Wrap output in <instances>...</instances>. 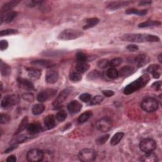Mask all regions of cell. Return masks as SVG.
<instances>
[{
	"instance_id": "obj_47",
	"label": "cell",
	"mask_w": 162,
	"mask_h": 162,
	"mask_svg": "<svg viewBox=\"0 0 162 162\" xmlns=\"http://www.w3.org/2000/svg\"><path fill=\"white\" fill-rule=\"evenodd\" d=\"M80 99L83 101L84 103H89V101H91L92 98H91V95L88 94V93H84L83 94H81L79 97Z\"/></svg>"
},
{
	"instance_id": "obj_15",
	"label": "cell",
	"mask_w": 162,
	"mask_h": 162,
	"mask_svg": "<svg viewBox=\"0 0 162 162\" xmlns=\"http://www.w3.org/2000/svg\"><path fill=\"white\" fill-rule=\"evenodd\" d=\"M67 109L70 113L72 114L79 113L80 110L82 109V105H81L78 101L74 100L71 101L67 105Z\"/></svg>"
},
{
	"instance_id": "obj_20",
	"label": "cell",
	"mask_w": 162,
	"mask_h": 162,
	"mask_svg": "<svg viewBox=\"0 0 162 162\" xmlns=\"http://www.w3.org/2000/svg\"><path fill=\"white\" fill-rule=\"evenodd\" d=\"M147 72L153 75L155 79H158L161 75V67L158 65H151L147 69Z\"/></svg>"
},
{
	"instance_id": "obj_23",
	"label": "cell",
	"mask_w": 162,
	"mask_h": 162,
	"mask_svg": "<svg viewBox=\"0 0 162 162\" xmlns=\"http://www.w3.org/2000/svg\"><path fill=\"white\" fill-rule=\"evenodd\" d=\"M141 161L145 162H156L158 160V156L156 154L152 152L146 153L144 155L142 156L140 159Z\"/></svg>"
},
{
	"instance_id": "obj_40",
	"label": "cell",
	"mask_w": 162,
	"mask_h": 162,
	"mask_svg": "<svg viewBox=\"0 0 162 162\" xmlns=\"http://www.w3.org/2000/svg\"><path fill=\"white\" fill-rule=\"evenodd\" d=\"M67 113L65 110H60L59 111L57 114L56 115V118L59 122H63L67 118Z\"/></svg>"
},
{
	"instance_id": "obj_26",
	"label": "cell",
	"mask_w": 162,
	"mask_h": 162,
	"mask_svg": "<svg viewBox=\"0 0 162 162\" xmlns=\"http://www.w3.org/2000/svg\"><path fill=\"white\" fill-rule=\"evenodd\" d=\"M18 15V13L17 12L12 11L3 17H1V24H2L3 22L5 23H10L12 22L13 20L17 17Z\"/></svg>"
},
{
	"instance_id": "obj_42",
	"label": "cell",
	"mask_w": 162,
	"mask_h": 162,
	"mask_svg": "<svg viewBox=\"0 0 162 162\" xmlns=\"http://www.w3.org/2000/svg\"><path fill=\"white\" fill-rule=\"evenodd\" d=\"M122 63V59L121 58H115L110 61V66L112 68H115L119 66Z\"/></svg>"
},
{
	"instance_id": "obj_27",
	"label": "cell",
	"mask_w": 162,
	"mask_h": 162,
	"mask_svg": "<svg viewBox=\"0 0 162 162\" xmlns=\"http://www.w3.org/2000/svg\"><path fill=\"white\" fill-rule=\"evenodd\" d=\"M0 71L1 74L4 77H7L11 74V67L10 65L4 63L3 60H1V64H0Z\"/></svg>"
},
{
	"instance_id": "obj_49",
	"label": "cell",
	"mask_w": 162,
	"mask_h": 162,
	"mask_svg": "<svg viewBox=\"0 0 162 162\" xmlns=\"http://www.w3.org/2000/svg\"><path fill=\"white\" fill-rule=\"evenodd\" d=\"M8 47V43L6 40H2L0 42V50L1 51H4Z\"/></svg>"
},
{
	"instance_id": "obj_13",
	"label": "cell",
	"mask_w": 162,
	"mask_h": 162,
	"mask_svg": "<svg viewBox=\"0 0 162 162\" xmlns=\"http://www.w3.org/2000/svg\"><path fill=\"white\" fill-rule=\"evenodd\" d=\"M58 77L59 75L57 71L53 69L48 70L46 74V77H45L46 82L48 84H54L57 82Z\"/></svg>"
},
{
	"instance_id": "obj_56",
	"label": "cell",
	"mask_w": 162,
	"mask_h": 162,
	"mask_svg": "<svg viewBox=\"0 0 162 162\" xmlns=\"http://www.w3.org/2000/svg\"><path fill=\"white\" fill-rule=\"evenodd\" d=\"M158 60H159V62H160V63H161V54H160V55H159V56H158Z\"/></svg>"
},
{
	"instance_id": "obj_38",
	"label": "cell",
	"mask_w": 162,
	"mask_h": 162,
	"mask_svg": "<svg viewBox=\"0 0 162 162\" xmlns=\"http://www.w3.org/2000/svg\"><path fill=\"white\" fill-rule=\"evenodd\" d=\"M103 100H104V96H100V95L96 96L93 99H91L90 105H96L100 104L101 103L103 102Z\"/></svg>"
},
{
	"instance_id": "obj_11",
	"label": "cell",
	"mask_w": 162,
	"mask_h": 162,
	"mask_svg": "<svg viewBox=\"0 0 162 162\" xmlns=\"http://www.w3.org/2000/svg\"><path fill=\"white\" fill-rule=\"evenodd\" d=\"M56 94V90L53 89H46L40 92L37 96V99L40 103H43Z\"/></svg>"
},
{
	"instance_id": "obj_24",
	"label": "cell",
	"mask_w": 162,
	"mask_h": 162,
	"mask_svg": "<svg viewBox=\"0 0 162 162\" xmlns=\"http://www.w3.org/2000/svg\"><path fill=\"white\" fill-rule=\"evenodd\" d=\"M134 72V68L131 66H124L118 71V76L121 77H127Z\"/></svg>"
},
{
	"instance_id": "obj_25",
	"label": "cell",
	"mask_w": 162,
	"mask_h": 162,
	"mask_svg": "<svg viewBox=\"0 0 162 162\" xmlns=\"http://www.w3.org/2000/svg\"><path fill=\"white\" fill-rule=\"evenodd\" d=\"M27 72L29 77L33 80L39 79L40 75H41V72H40V70L36 68H27Z\"/></svg>"
},
{
	"instance_id": "obj_1",
	"label": "cell",
	"mask_w": 162,
	"mask_h": 162,
	"mask_svg": "<svg viewBox=\"0 0 162 162\" xmlns=\"http://www.w3.org/2000/svg\"><path fill=\"white\" fill-rule=\"evenodd\" d=\"M124 41L132 43H153L158 42L160 38L155 35L148 34H126L120 37Z\"/></svg>"
},
{
	"instance_id": "obj_4",
	"label": "cell",
	"mask_w": 162,
	"mask_h": 162,
	"mask_svg": "<svg viewBox=\"0 0 162 162\" xmlns=\"http://www.w3.org/2000/svg\"><path fill=\"white\" fill-rule=\"evenodd\" d=\"M141 107L146 112H154L158 108V101L154 98L148 97L142 101Z\"/></svg>"
},
{
	"instance_id": "obj_17",
	"label": "cell",
	"mask_w": 162,
	"mask_h": 162,
	"mask_svg": "<svg viewBox=\"0 0 162 162\" xmlns=\"http://www.w3.org/2000/svg\"><path fill=\"white\" fill-rule=\"evenodd\" d=\"M27 132L31 134H36L43 131V127L38 123H32L28 124L27 127Z\"/></svg>"
},
{
	"instance_id": "obj_14",
	"label": "cell",
	"mask_w": 162,
	"mask_h": 162,
	"mask_svg": "<svg viewBox=\"0 0 162 162\" xmlns=\"http://www.w3.org/2000/svg\"><path fill=\"white\" fill-rule=\"evenodd\" d=\"M19 3V1H15V0H13V1H10L5 3V5H3L1 10V17L10 12V10H12L14 7H15Z\"/></svg>"
},
{
	"instance_id": "obj_50",
	"label": "cell",
	"mask_w": 162,
	"mask_h": 162,
	"mask_svg": "<svg viewBox=\"0 0 162 162\" xmlns=\"http://www.w3.org/2000/svg\"><path fill=\"white\" fill-rule=\"evenodd\" d=\"M161 81H156V82L152 84L151 88H153L155 91H159L161 89Z\"/></svg>"
},
{
	"instance_id": "obj_16",
	"label": "cell",
	"mask_w": 162,
	"mask_h": 162,
	"mask_svg": "<svg viewBox=\"0 0 162 162\" xmlns=\"http://www.w3.org/2000/svg\"><path fill=\"white\" fill-rule=\"evenodd\" d=\"M132 2H126V1H120V2H113L108 4L107 8L111 10H115L118 8L125 7L131 3Z\"/></svg>"
},
{
	"instance_id": "obj_21",
	"label": "cell",
	"mask_w": 162,
	"mask_h": 162,
	"mask_svg": "<svg viewBox=\"0 0 162 162\" xmlns=\"http://www.w3.org/2000/svg\"><path fill=\"white\" fill-rule=\"evenodd\" d=\"M29 139V137L26 134H17L10 141V144L11 145H18L20 143H24Z\"/></svg>"
},
{
	"instance_id": "obj_52",
	"label": "cell",
	"mask_w": 162,
	"mask_h": 162,
	"mask_svg": "<svg viewBox=\"0 0 162 162\" xmlns=\"http://www.w3.org/2000/svg\"><path fill=\"white\" fill-rule=\"evenodd\" d=\"M126 48L129 51H136L139 49L138 46L135 45H129L126 47Z\"/></svg>"
},
{
	"instance_id": "obj_44",
	"label": "cell",
	"mask_w": 162,
	"mask_h": 162,
	"mask_svg": "<svg viewBox=\"0 0 162 162\" xmlns=\"http://www.w3.org/2000/svg\"><path fill=\"white\" fill-rule=\"evenodd\" d=\"M11 120L10 117L5 113H2L0 116V123L1 124H7Z\"/></svg>"
},
{
	"instance_id": "obj_55",
	"label": "cell",
	"mask_w": 162,
	"mask_h": 162,
	"mask_svg": "<svg viewBox=\"0 0 162 162\" xmlns=\"http://www.w3.org/2000/svg\"><path fill=\"white\" fill-rule=\"evenodd\" d=\"M152 3L151 1H142L139 2V6H145V5H149Z\"/></svg>"
},
{
	"instance_id": "obj_54",
	"label": "cell",
	"mask_w": 162,
	"mask_h": 162,
	"mask_svg": "<svg viewBox=\"0 0 162 162\" xmlns=\"http://www.w3.org/2000/svg\"><path fill=\"white\" fill-rule=\"evenodd\" d=\"M17 161V158L15 155H11L7 159V162H15Z\"/></svg>"
},
{
	"instance_id": "obj_51",
	"label": "cell",
	"mask_w": 162,
	"mask_h": 162,
	"mask_svg": "<svg viewBox=\"0 0 162 162\" xmlns=\"http://www.w3.org/2000/svg\"><path fill=\"white\" fill-rule=\"evenodd\" d=\"M102 93L106 97H112L115 94L114 92L112 90H103Z\"/></svg>"
},
{
	"instance_id": "obj_35",
	"label": "cell",
	"mask_w": 162,
	"mask_h": 162,
	"mask_svg": "<svg viewBox=\"0 0 162 162\" xmlns=\"http://www.w3.org/2000/svg\"><path fill=\"white\" fill-rule=\"evenodd\" d=\"M126 13L128 15L135 14V15H139V16H144L148 13V10H137V9H135V8H131V9L127 10Z\"/></svg>"
},
{
	"instance_id": "obj_31",
	"label": "cell",
	"mask_w": 162,
	"mask_h": 162,
	"mask_svg": "<svg viewBox=\"0 0 162 162\" xmlns=\"http://www.w3.org/2000/svg\"><path fill=\"white\" fill-rule=\"evenodd\" d=\"M99 22V20L98 18H89L86 20V24L83 27L84 29H88L92 28L96 26Z\"/></svg>"
},
{
	"instance_id": "obj_46",
	"label": "cell",
	"mask_w": 162,
	"mask_h": 162,
	"mask_svg": "<svg viewBox=\"0 0 162 162\" xmlns=\"http://www.w3.org/2000/svg\"><path fill=\"white\" fill-rule=\"evenodd\" d=\"M22 98L24 100L28 101V102H33V101L35 99L34 94L31 93H26L23 94H22Z\"/></svg>"
},
{
	"instance_id": "obj_34",
	"label": "cell",
	"mask_w": 162,
	"mask_h": 162,
	"mask_svg": "<svg viewBox=\"0 0 162 162\" xmlns=\"http://www.w3.org/2000/svg\"><path fill=\"white\" fill-rule=\"evenodd\" d=\"M89 69V65L86 63H77V64L75 66V69L77 72L79 73H84L86 71H88Z\"/></svg>"
},
{
	"instance_id": "obj_39",
	"label": "cell",
	"mask_w": 162,
	"mask_h": 162,
	"mask_svg": "<svg viewBox=\"0 0 162 162\" xmlns=\"http://www.w3.org/2000/svg\"><path fill=\"white\" fill-rule=\"evenodd\" d=\"M76 60L77 63H84L86 62L87 56L83 52H79L76 55Z\"/></svg>"
},
{
	"instance_id": "obj_3",
	"label": "cell",
	"mask_w": 162,
	"mask_h": 162,
	"mask_svg": "<svg viewBox=\"0 0 162 162\" xmlns=\"http://www.w3.org/2000/svg\"><path fill=\"white\" fill-rule=\"evenodd\" d=\"M83 34L84 32L81 31L72 29H67L60 33L58 38L64 40H73L81 37Z\"/></svg>"
},
{
	"instance_id": "obj_36",
	"label": "cell",
	"mask_w": 162,
	"mask_h": 162,
	"mask_svg": "<svg viewBox=\"0 0 162 162\" xmlns=\"http://www.w3.org/2000/svg\"><path fill=\"white\" fill-rule=\"evenodd\" d=\"M69 79L71 81H72L73 83H77L82 79V75L81 74L78 72H73L70 73L69 75Z\"/></svg>"
},
{
	"instance_id": "obj_28",
	"label": "cell",
	"mask_w": 162,
	"mask_h": 162,
	"mask_svg": "<svg viewBox=\"0 0 162 162\" xmlns=\"http://www.w3.org/2000/svg\"><path fill=\"white\" fill-rule=\"evenodd\" d=\"M28 122H29V119L27 117H25L21 121V122H20L17 130L15 132V135L17 134H20V132H22L23 131H24L26 129H27V127L28 126Z\"/></svg>"
},
{
	"instance_id": "obj_29",
	"label": "cell",
	"mask_w": 162,
	"mask_h": 162,
	"mask_svg": "<svg viewBox=\"0 0 162 162\" xmlns=\"http://www.w3.org/2000/svg\"><path fill=\"white\" fill-rule=\"evenodd\" d=\"M160 25H161V22L159 21H155V20H148V21L139 24L138 27L140 28H146V27L158 26Z\"/></svg>"
},
{
	"instance_id": "obj_33",
	"label": "cell",
	"mask_w": 162,
	"mask_h": 162,
	"mask_svg": "<svg viewBox=\"0 0 162 162\" xmlns=\"http://www.w3.org/2000/svg\"><path fill=\"white\" fill-rule=\"evenodd\" d=\"M92 116V113L91 112H86L83 113L81 114L79 118H78V122L79 124H84L91 118V117Z\"/></svg>"
},
{
	"instance_id": "obj_22",
	"label": "cell",
	"mask_w": 162,
	"mask_h": 162,
	"mask_svg": "<svg viewBox=\"0 0 162 162\" xmlns=\"http://www.w3.org/2000/svg\"><path fill=\"white\" fill-rule=\"evenodd\" d=\"M44 124L46 129L49 130L53 129L56 126L55 117L53 115H49L46 117L44 120Z\"/></svg>"
},
{
	"instance_id": "obj_43",
	"label": "cell",
	"mask_w": 162,
	"mask_h": 162,
	"mask_svg": "<svg viewBox=\"0 0 162 162\" xmlns=\"http://www.w3.org/2000/svg\"><path fill=\"white\" fill-rule=\"evenodd\" d=\"M18 32V30L17 29H8L6 30H3L0 32V36H8V35H12V34H15Z\"/></svg>"
},
{
	"instance_id": "obj_9",
	"label": "cell",
	"mask_w": 162,
	"mask_h": 162,
	"mask_svg": "<svg viewBox=\"0 0 162 162\" xmlns=\"http://www.w3.org/2000/svg\"><path fill=\"white\" fill-rule=\"evenodd\" d=\"M44 158V152L39 149H32L27 152V160L31 162L42 161Z\"/></svg>"
},
{
	"instance_id": "obj_7",
	"label": "cell",
	"mask_w": 162,
	"mask_h": 162,
	"mask_svg": "<svg viewBox=\"0 0 162 162\" xmlns=\"http://www.w3.org/2000/svg\"><path fill=\"white\" fill-rule=\"evenodd\" d=\"M112 122L108 117H105L98 120L96 123L97 129L101 132H107L112 127Z\"/></svg>"
},
{
	"instance_id": "obj_32",
	"label": "cell",
	"mask_w": 162,
	"mask_h": 162,
	"mask_svg": "<svg viewBox=\"0 0 162 162\" xmlns=\"http://www.w3.org/2000/svg\"><path fill=\"white\" fill-rule=\"evenodd\" d=\"M45 109V107L43 104H41V103L36 104L32 107V112L34 115H38L41 114L44 112Z\"/></svg>"
},
{
	"instance_id": "obj_18",
	"label": "cell",
	"mask_w": 162,
	"mask_h": 162,
	"mask_svg": "<svg viewBox=\"0 0 162 162\" xmlns=\"http://www.w3.org/2000/svg\"><path fill=\"white\" fill-rule=\"evenodd\" d=\"M17 81L20 87L24 88V89L28 91H31L34 89V85L30 80L23 78H18L17 79Z\"/></svg>"
},
{
	"instance_id": "obj_45",
	"label": "cell",
	"mask_w": 162,
	"mask_h": 162,
	"mask_svg": "<svg viewBox=\"0 0 162 162\" xmlns=\"http://www.w3.org/2000/svg\"><path fill=\"white\" fill-rule=\"evenodd\" d=\"M110 137V134H106L103 136L99 137L98 139H96V143L99 145H102L105 144L106 142L108 141V139Z\"/></svg>"
},
{
	"instance_id": "obj_53",
	"label": "cell",
	"mask_w": 162,
	"mask_h": 162,
	"mask_svg": "<svg viewBox=\"0 0 162 162\" xmlns=\"http://www.w3.org/2000/svg\"><path fill=\"white\" fill-rule=\"evenodd\" d=\"M17 148V145H12L11 147L8 148V149H7L5 151V153H8L10 152H12V151H13V150H15Z\"/></svg>"
},
{
	"instance_id": "obj_48",
	"label": "cell",
	"mask_w": 162,
	"mask_h": 162,
	"mask_svg": "<svg viewBox=\"0 0 162 162\" xmlns=\"http://www.w3.org/2000/svg\"><path fill=\"white\" fill-rule=\"evenodd\" d=\"M100 77V73L98 70H93L88 74V79L89 80H96Z\"/></svg>"
},
{
	"instance_id": "obj_37",
	"label": "cell",
	"mask_w": 162,
	"mask_h": 162,
	"mask_svg": "<svg viewBox=\"0 0 162 162\" xmlns=\"http://www.w3.org/2000/svg\"><path fill=\"white\" fill-rule=\"evenodd\" d=\"M107 76L111 79H115L118 77V71L115 68H110L107 72Z\"/></svg>"
},
{
	"instance_id": "obj_10",
	"label": "cell",
	"mask_w": 162,
	"mask_h": 162,
	"mask_svg": "<svg viewBox=\"0 0 162 162\" xmlns=\"http://www.w3.org/2000/svg\"><path fill=\"white\" fill-rule=\"evenodd\" d=\"M19 101V98L16 95H7L1 101V107L3 109H8L15 105Z\"/></svg>"
},
{
	"instance_id": "obj_2",
	"label": "cell",
	"mask_w": 162,
	"mask_h": 162,
	"mask_svg": "<svg viewBox=\"0 0 162 162\" xmlns=\"http://www.w3.org/2000/svg\"><path fill=\"white\" fill-rule=\"evenodd\" d=\"M150 80V77L148 74H145L141 75L134 82L128 84L124 89V93L126 95L131 94L136 91L145 87Z\"/></svg>"
},
{
	"instance_id": "obj_19",
	"label": "cell",
	"mask_w": 162,
	"mask_h": 162,
	"mask_svg": "<svg viewBox=\"0 0 162 162\" xmlns=\"http://www.w3.org/2000/svg\"><path fill=\"white\" fill-rule=\"evenodd\" d=\"M31 64L34 65L42 67L44 68H50L55 65V64L53 62H51L50 60H34L31 62Z\"/></svg>"
},
{
	"instance_id": "obj_6",
	"label": "cell",
	"mask_w": 162,
	"mask_h": 162,
	"mask_svg": "<svg viewBox=\"0 0 162 162\" xmlns=\"http://www.w3.org/2000/svg\"><path fill=\"white\" fill-rule=\"evenodd\" d=\"M72 88H68L64 89L58 94V96L56 97V98L55 99V101L53 103V106L54 109H58V108L60 107V106L62 105V103L67 98L69 95L72 93Z\"/></svg>"
},
{
	"instance_id": "obj_30",
	"label": "cell",
	"mask_w": 162,
	"mask_h": 162,
	"mask_svg": "<svg viewBox=\"0 0 162 162\" xmlns=\"http://www.w3.org/2000/svg\"><path fill=\"white\" fill-rule=\"evenodd\" d=\"M124 136V134L123 132H117L116 133L112 138L110 141V144L112 146H115L118 145L120 141L122 139L123 137Z\"/></svg>"
},
{
	"instance_id": "obj_12",
	"label": "cell",
	"mask_w": 162,
	"mask_h": 162,
	"mask_svg": "<svg viewBox=\"0 0 162 162\" xmlns=\"http://www.w3.org/2000/svg\"><path fill=\"white\" fill-rule=\"evenodd\" d=\"M150 58L145 55H139L132 59V62L138 67H142L150 62Z\"/></svg>"
},
{
	"instance_id": "obj_5",
	"label": "cell",
	"mask_w": 162,
	"mask_h": 162,
	"mask_svg": "<svg viewBox=\"0 0 162 162\" xmlns=\"http://www.w3.org/2000/svg\"><path fill=\"white\" fill-rule=\"evenodd\" d=\"M97 153L95 150L91 148H85L81 150L79 153V158L80 161L84 162H91L95 160Z\"/></svg>"
},
{
	"instance_id": "obj_8",
	"label": "cell",
	"mask_w": 162,
	"mask_h": 162,
	"mask_svg": "<svg viewBox=\"0 0 162 162\" xmlns=\"http://www.w3.org/2000/svg\"><path fill=\"white\" fill-rule=\"evenodd\" d=\"M140 150L144 153L153 151L156 148V142L150 138H146L141 141L139 145Z\"/></svg>"
},
{
	"instance_id": "obj_41",
	"label": "cell",
	"mask_w": 162,
	"mask_h": 162,
	"mask_svg": "<svg viewBox=\"0 0 162 162\" xmlns=\"http://www.w3.org/2000/svg\"><path fill=\"white\" fill-rule=\"evenodd\" d=\"M97 65L100 69H106L110 66V61L107 59H103L99 60Z\"/></svg>"
}]
</instances>
